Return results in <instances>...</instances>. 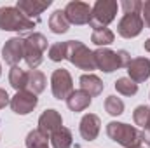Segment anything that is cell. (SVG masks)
Masks as SVG:
<instances>
[{"instance_id":"1","label":"cell","mask_w":150,"mask_h":148,"mask_svg":"<svg viewBox=\"0 0 150 148\" xmlns=\"http://www.w3.org/2000/svg\"><path fill=\"white\" fill-rule=\"evenodd\" d=\"M107 134L108 138L113 140L115 143H119L124 148H134L142 145V132L124 122H108L107 124Z\"/></svg>"},{"instance_id":"2","label":"cell","mask_w":150,"mask_h":148,"mask_svg":"<svg viewBox=\"0 0 150 148\" xmlns=\"http://www.w3.org/2000/svg\"><path fill=\"white\" fill-rule=\"evenodd\" d=\"M35 28V21L28 19L18 7H0V30L26 32Z\"/></svg>"},{"instance_id":"3","label":"cell","mask_w":150,"mask_h":148,"mask_svg":"<svg viewBox=\"0 0 150 148\" xmlns=\"http://www.w3.org/2000/svg\"><path fill=\"white\" fill-rule=\"evenodd\" d=\"M67 59L80 70H86V72L96 70L93 51H89L80 40H68L67 42Z\"/></svg>"},{"instance_id":"4","label":"cell","mask_w":150,"mask_h":148,"mask_svg":"<svg viewBox=\"0 0 150 148\" xmlns=\"http://www.w3.org/2000/svg\"><path fill=\"white\" fill-rule=\"evenodd\" d=\"M117 9H119V5H117V2H113V0H98V2L93 5L89 26L94 28V30H103V28H107L113 19H115Z\"/></svg>"},{"instance_id":"5","label":"cell","mask_w":150,"mask_h":148,"mask_svg":"<svg viewBox=\"0 0 150 148\" xmlns=\"http://www.w3.org/2000/svg\"><path fill=\"white\" fill-rule=\"evenodd\" d=\"M45 49H47V38L42 33H32L25 37V61L28 68L35 70L42 63Z\"/></svg>"},{"instance_id":"6","label":"cell","mask_w":150,"mask_h":148,"mask_svg":"<svg viewBox=\"0 0 150 148\" xmlns=\"http://www.w3.org/2000/svg\"><path fill=\"white\" fill-rule=\"evenodd\" d=\"M51 91L56 99H67L74 92V80L68 70L58 68L51 75Z\"/></svg>"},{"instance_id":"7","label":"cell","mask_w":150,"mask_h":148,"mask_svg":"<svg viewBox=\"0 0 150 148\" xmlns=\"http://www.w3.org/2000/svg\"><path fill=\"white\" fill-rule=\"evenodd\" d=\"M63 11H65V16L70 25H89L93 7L86 2L74 0V2H68Z\"/></svg>"},{"instance_id":"8","label":"cell","mask_w":150,"mask_h":148,"mask_svg":"<svg viewBox=\"0 0 150 148\" xmlns=\"http://www.w3.org/2000/svg\"><path fill=\"white\" fill-rule=\"evenodd\" d=\"M11 108L14 113L18 115H28L30 111H33V108L38 105L37 94L30 92V91H18L12 98H11Z\"/></svg>"},{"instance_id":"9","label":"cell","mask_w":150,"mask_h":148,"mask_svg":"<svg viewBox=\"0 0 150 148\" xmlns=\"http://www.w3.org/2000/svg\"><path fill=\"white\" fill-rule=\"evenodd\" d=\"M2 56L7 65L18 66L21 59H25V38L23 37H14L9 38L5 45L2 47Z\"/></svg>"},{"instance_id":"10","label":"cell","mask_w":150,"mask_h":148,"mask_svg":"<svg viewBox=\"0 0 150 148\" xmlns=\"http://www.w3.org/2000/svg\"><path fill=\"white\" fill-rule=\"evenodd\" d=\"M143 30V19L140 14H124V18L117 25V33L124 38L138 37Z\"/></svg>"},{"instance_id":"11","label":"cell","mask_w":150,"mask_h":148,"mask_svg":"<svg viewBox=\"0 0 150 148\" xmlns=\"http://www.w3.org/2000/svg\"><path fill=\"white\" fill-rule=\"evenodd\" d=\"M93 54H94V63H96V68H98V70H101V72H105V73H112L117 68H120L117 52L112 51V49L100 47V49L94 51Z\"/></svg>"},{"instance_id":"12","label":"cell","mask_w":150,"mask_h":148,"mask_svg":"<svg viewBox=\"0 0 150 148\" xmlns=\"http://www.w3.org/2000/svg\"><path fill=\"white\" fill-rule=\"evenodd\" d=\"M100 129H101V120H100L98 115H94V113H86V115L80 118L79 131H80V136H82L86 141L96 140L98 134H100Z\"/></svg>"},{"instance_id":"13","label":"cell","mask_w":150,"mask_h":148,"mask_svg":"<svg viewBox=\"0 0 150 148\" xmlns=\"http://www.w3.org/2000/svg\"><path fill=\"white\" fill-rule=\"evenodd\" d=\"M127 73L129 78L136 84L145 82L150 77V59L149 58H134L127 65Z\"/></svg>"},{"instance_id":"14","label":"cell","mask_w":150,"mask_h":148,"mask_svg":"<svg viewBox=\"0 0 150 148\" xmlns=\"http://www.w3.org/2000/svg\"><path fill=\"white\" fill-rule=\"evenodd\" d=\"M51 5V0H19L16 4V7L28 18V19H35L37 21L40 14Z\"/></svg>"},{"instance_id":"15","label":"cell","mask_w":150,"mask_h":148,"mask_svg":"<svg viewBox=\"0 0 150 148\" xmlns=\"http://www.w3.org/2000/svg\"><path fill=\"white\" fill-rule=\"evenodd\" d=\"M61 125H63V118L56 110H45L38 118V131H42L47 136H51Z\"/></svg>"},{"instance_id":"16","label":"cell","mask_w":150,"mask_h":148,"mask_svg":"<svg viewBox=\"0 0 150 148\" xmlns=\"http://www.w3.org/2000/svg\"><path fill=\"white\" fill-rule=\"evenodd\" d=\"M80 89L84 91V92H87L91 98H94V96H100L101 92H103V82L100 80V77H96V75L93 73H86L80 77Z\"/></svg>"},{"instance_id":"17","label":"cell","mask_w":150,"mask_h":148,"mask_svg":"<svg viewBox=\"0 0 150 148\" xmlns=\"http://www.w3.org/2000/svg\"><path fill=\"white\" fill-rule=\"evenodd\" d=\"M91 101H93V98L87 92H84L82 89H79V91H74L67 98V106L72 111H82V110H86V108H89Z\"/></svg>"},{"instance_id":"18","label":"cell","mask_w":150,"mask_h":148,"mask_svg":"<svg viewBox=\"0 0 150 148\" xmlns=\"http://www.w3.org/2000/svg\"><path fill=\"white\" fill-rule=\"evenodd\" d=\"M49 28H51L52 33H58V35L68 32L70 23H68V19H67V16H65V11L58 9V11H54V12L51 14V18H49Z\"/></svg>"},{"instance_id":"19","label":"cell","mask_w":150,"mask_h":148,"mask_svg":"<svg viewBox=\"0 0 150 148\" xmlns=\"http://www.w3.org/2000/svg\"><path fill=\"white\" fill-rule=\"evenodd\" d=\"M49 140H51L52 148H70L74 138H72V131L61 125L59 129H56V131L49 136Z\"/></svg>"},{"instance_id":"20","label":"cell","mask_w":150,"mask_h":148,"mask_svg":"<svg viewBox=\"0 0 150 148\" xmlns=\"http://www.w3.org/2000/svg\"><path fill=\"white\" fill-rule=\"evenodd\" d=\"M45 75L38 70H30L28 72V84H26V91L33 92V94H40L45 89Z\"/></svg>"},{"instance_id":"21","label":"cell","mask_w":150,"mask_h":148,"mask_svg":"<svg viewBox=\"0 0 150 148\" xmlns=\"http://www.w3.org/2000/svg\"><path fill=\"white\" fill-rule=\"evenodd\" d=\"M9 84L18 91H25L26 89V84H28V72L21 70L19 66H12L11 72H9Z\"/></svg>"},{"instance_id":"22","label":"cell","mask_w":150,"mask_h":148,"mask_svg":"<svg viewBox=\"0 0 150 148\" xmlns=\"http://www.w3.org/2000/svg\"><path fill=\"white\" fill-rule=\"evenodd\" d=\"M26 148H49V136L38 129L30 131L26 136Z\"/></svg>"},{"instance_id":"23","label":"cell","mask_w":150,"mask_h":148,"mask_svg":"<svg viewBox=\"0 0 150 148\" xmlns=\"http://www.w3.org/2000/svg\"><path fill=\"white\" fill-rule=\"evenodd\" d=\"M113 35L112 30H108V28H103V30H94L93 32V35H91V42L94 44V45H98V47H105V45H110L113 42Z\"/></svg>"},{"instance_id":"24","label":"cell","mask_w":150,"mask_h":148,"mask_svg":"<svg viewBox=\"0 0 150 148\" xmlns=\"http://www.w3.org/2000/svg\"><path fill=\"white\" fill-rule=\"evenodd\" d=\"M115 89L117 92H120L122 96H134L138 92V84L133 82L129 77H122L115 82Z\"/></svg>"},{"instance_id":"25","label":"cell","mask_w":150,"mask_h":148,"mask_svg":"<svg viewBox=\"0 0 150 148\" xmlns=\"http://www.w3.org/2000/svg\"><path fill=\"white\" fill-rule=\"evenodd\" d=\"M133 120H134L136 125H140L142 129H145L150 122V106H145V105L136 106L134 111H133Z\"/></svg>"},{"instance_id":"26","label":"cell","mask_w":150,"mask_h":148,"mask_svg":"<svg viewBox=\"0 0 150 148\" xmlns=\"http://www.w3.org/2000/svg\"><path fill=\"white\" fill-rule=\"evenodd\" d=\"M105 110L107 113H110L112 117H117V115H122L124 113V103L120 98L117 96H108L105 99Z\"/></svg>"},{"instance_id":"27","label":"cell","mask_w":150,"mask_h":148,"mask_svg":"<svg viewBox=\"0 0 150 148\" xmlns=\"http://www.w3.org/2000/svg\"><path fill=\"white\" fill-rule=\"evenodd\" d=\"M49 59L54 63H59L67 59V42H56L49 47Z\"/></svg>"},{"instance_id":"28","label":"cell","mask_w":150,"mask_h":148,"mask_svg":"<svg viewBox=\"0 0 150 148\" xmlns=\"http://www.w3.org/2000/svg\"><path fill=\"white\" fill-rule=\"evenodd\" d=\"M124 9V14H140L142 12V2L140 0H124L120 4Z\"/></svg>"},{"instance_id":"29","label":"cell","mask_w":150,"mask_h":148,"mask_svg":"<svg viewBox=\"0 0 150 148\" xmlns=\"http://www.w3.org/2000/svg\"><path fill=\"white\" fill-rule=\"evenodd\" d=\"M140 16L143 19V25H147L150 28V0L142 2V12H140Z\"/></svg>"},{"instance_id":"30","label":"cell","mask_w":150,"mask_h":148,"mask_svg":"<svg viewBox=\"0 0 150 148\" xmlns=\"http://www.w3.org/2000/svg\"><path fill=\"white\" fill-rule=\"evenodd\" d=\"M117 58H119V65H120V68H122V66L127 68V65L131 63V54H129L127 51H124V49L117 51Z\"/></svg>"},{"instance_id":"31","label":"cell","mask_w":150,"mask_h":148,"mask_svg":"<svg viewBox=\"0 0 150 148\" xmlns=\"http://www.w3.org/2000/svg\"><path fill=\"white\" fill-rule=\"evenodd\" d=\"M9 103H11V99H9V94H7V91L0 89V110H2V108H5Z\"/></svg>"},{"instance_id":"32","label":"cell","mask_w":150,"mask_h":148,"mask_svg":"<svg viewBox=\"0 0 150 148\" xmlns=\"http://www.w3.org/2000/svg\"><path fill=\"white\" fill-rule=\"evenodd\" d=\"M142 140H143V141L150 147V122H149V125L142 131Z\"/></svg>"},{"instance_id":"33","label":"cell","mask_w":150,"mask_h":148,"mask_svg":"<svg viewBox=\"0 0 150 148\" xmlns=\"http://www.w3.org/2000/svg\"><path fill=\"white\" fill-rule=\"evenodd\" d=\"M143 47H145V51H147V52H150V38H149V40H145Z\"/></svg>"},{"instance_id":"34","label":"cell","mask_w":150,"mask_h":148,"mask_svg":"<svg viewBox=\"0 0 150 148\" xmlns=\"http://www.w3.org/2000/svg\"><path fill=\"white\" fill-rule=\"evenodd\" d=\"M134 148H143V147H134Z\"/></svg>"},{"instance_id":"35","label":"cell","mask_w":150,"mask_h":148,"mask_svg":"<svg viewBox=\"0 0 150 148\" xmlns=\"http://www.w3.org/2000/svg\"><path fill=\"white\" fill-rule=\"evenodd\" d=\"M0 73H2V66H0Z\"/></svg>"}]
</instances>
